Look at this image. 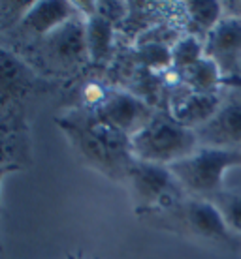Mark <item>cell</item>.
Masks as SVG:
<instances>
[{"instance_id": "14", "label": "cell", "mask_w": 241, "mask_h": 259, "mask_svg": "<svg viewBox=\"0 0 241 259\" xmlns=\"http://www.w3.org/2000/svg\"><path fill=\"white\" fill-rule=\"evenodd\" d=\"M87 47H89V57L92 62L108 57V53L113 44V25L104 15L94 12L92 15H87Z\"/></svg>"}, {"instance_id": "13", "label": "cell", "mask_w": 241, "mask_h": 259, "mask_svg": "<svg viewBox=\"0 0 241 259\" xmlns=\"http://www.w3.org/2000/svg\"><path fill=\"white\" fill-rule=\"evenodd\" d=\"M181 83L198 92L217 94L222 91V71L217 62L203 57L194 66L181 71Z\"/></svg>"}, {"instance_id": "9", "label": "cell", "mask_w": 241, "mask_h": 259, "mask_svg": "<svg viewBox=\"0 0 241 259\" xmlns=\"http://www.w3.org/2000/svg\"><path fill=\"white\" fill-rule=\"evenodd\" d=\"M205 57L217 62L222 77L239 73L241 62V17L224 15L205 38Z\"/></svg>"}, {"instance_id": "7", "label": "cell", "mask_w": 241, "mask_h": 259, "mask_svg": "<svg viewBox=\"0 0 241 259\" xmlns=\"http://www.w3.org/2000/svg\"><path fill=\"white\" fill-rule=\"evenodd\" d=\"M157 111L142 98L126 91H110L104 102L92 111V115L111 128L132 137L155 117Z\"/></svg>"}, {"instance_id": "18", "label": "cell", "mask_w": 241, "mask_h": 259, "mask_svg": "<svg viewBox=\"0 0 241 259\" xmlns=\"http://www.w3.org/2000/svg\"><path fill=\"white\" fill-rule=\"evenodd\" d=\"M68 259H79V257H76V255H68Z\"/></svg>"}, {"instance_id": "10", "label": "cell", "mask_w": 241, "mask_h": 259, "mask_svg": "<svg viewBox=\"0 0 241 259\" xmlns=\"http://www.w3.org/2000/svg\"><path fill=\"white\" fill-rule=\"evenodd\" d=\"M46 53L55 62L62 66L81 64L89 57L87 47V19L85 15H78L59 26L55 32L42 39ZM91 59V57H89Z\"/></svg>"}, {"instance_id": "5", "label": "cell", "mask_w": 241, "mask_h": 259, "mask_svg": "<svg viewBox=\"0 0 241 259\" xmlns=\"http://www.w3.org/2000/svg\"><path fill=\"white\" fill-rule=\"evenodd\" d=\"M160 214L168 216L174 226L181 227L183 233L190 235V237L222 244L226 248L239 246V235L230 231V227L226 226V222L222 218L221 210L209 199L187 197L176 208Z\"/></svg>"}, {"instance_id": "8", "label": "cell", "mask_w": 241, "mask_h": 259, "mask_svg": "<svg viewBox=\"0 0 241 259\" xmlns=\"http://www.w3.org/2000/svg\"><path fill=\"white\" fill-rule=\"evenodd\" d=\"M222 102V91L217 94L198 92L187 84H177L168 96V111L185 128L198 130L217 115Z\"/></svg>"}, {"instance_id": "2", "label": "cell", "mask_w": 241, "mask_h": 259, "mask_svg": "<svg viewBox=\"0 0 241 259\" xmlns=\"http://www.w3.org/2000/svg\"><path fill=\"white\" fill-rule=\"evenodd\" d=\"M200 149L196 132L185 128L169 111H157L155 117L132 136L134 160L157 165H174Z\"/></svg>"}, {"instance_id": "17", "label": "cell", "mask_w": 241, "mask_h": 259, "mask_svg": "<svg viewBox=\"0 0 241 259\" xmlns=\"http://www.w3.org/2000/svg\"><path fill=\"white\" fill-rule=\"evenodd\" d=\"M222 87H232V89L241 91V73H234V75L222 77Z\"/></svg>"}, {"instance_id": "1", "label": "cell", "mask_w": 241, "mask_h": 259, "mask_svg": "<svg viewBox=\"0 0 241 259\" xmlns=\"http://www.w3.org/2000/svg\"><path fill=\"white\" fill-rule=\"evenodd\" d=\"M59 126L91 167L115 181H126L136 162L132 156V137L100 122L92 111H78L59 118Z\"/></svg>"}, {"instance_id": "12", "label": "cell", "mask_w": 241, "mask_h": 259, "mask_svg": "<svg viewBox=\"0 0 241 259\" xmlns=\"http://www.w3.org/2000/svg\"><path fill=\"white\" fill-rule=\"evenodd\" d=\"M183 13L187 15V34L200 38L205 44L208 34L224 17V6L221 2H185Z\"/></svg>"}, {"instance_id": "4", "label": "cell", "mask_w": 241, "mask_h": 259, "mask_svg": "<svg viewBox=\"0 0 241 259\" xmlns=\"http://www.w3.org/2000/svg\"><path fill=\"white\" fill-rule=\"evenodd\" d=\"M126 182L142 212H166L189 197L181 182L166 165L136 160L126 175Z\"/></svg>"}, {"instance_id": "6", "label": "cell", "mask_w": 241, "mask_h": 259, "mask_svg": "<svg viewBox=\"0 0 241 259\" xmlns=\"http://www.w3.org/2000/svg\"><path fill=\"white\" fill-rule=\"evenodd\" d=\"M194 132L200 147L241 150V91L222 87V102L217 115Z\"/></svg>"}, {"instance_id": "16", "label": "cell", "mask_w": 241, "mask_h": 259, "mask_svg": "<svg viewBox=\"0 0 241 259\" xmlns=\"http://www.w3.org/2000/svg\"><path fill=\"white\" fill-rule=\"evenodd\" d=\"M211 203L221 210L222 218L230 227V231L241 235V192H228L222 190L221 194L211 197Z\"/></svg>"}, {"instance_id": "11", "label": "cell", "mask_w": 241, "mask_h": 259, "mask_svg": "<svg viewBox=\"0 0 241 259\" xmlns=\"http://www.w3.org/2000/svg\"><path fill=\"white\" fill-rule=\"evenodd\" d=\"M78 15H81V12L72 2H34L17 26L21 32L44 39Z\"/></svg>"}, {"instance_id": "15", "label": "cell", "mask_w": 241, "mask_h": 259, "mask_svg": "<svg viewBox=\"0 0 241 259\" xmlns=\"http://www.w3.org/2000/svg\"><path fill=\"white\" fill-rule=\"evenodd\" d=\"M203 57H205V44L196 36L185 34L171 47V68L181 73L187 68L194 66L198 60H202Z\"/></svg>"}, {"instance_id": "3", "label": "cell", "mask_w": 241, "mask_h": 259, "mask_svg": "<svg viewBox=\"0 0 241 259\" xmlns=\"http://www.w3.org/2000/svg\"><path fill=\"white\" fill-rule=\"evenodd\" d=\"M241 167V150L200 147L194 154L169 165L171 173L192 197L211 199L224 190V173Z\"/></svg>"}]
</instances>
